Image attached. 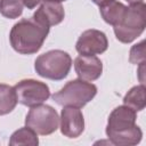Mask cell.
<instances>
[{
    "label": "cell",
    "instance_id": "5bb4252c",
    "mask_svg": "<svg viewBox=\"0 0 146 146\" xmlns=\"http://www.w3.org/2000/svg\"><path fill=\"white\" fill-rule=\"evenodd\" d=\"M17 103V96L14 87L0 83V115H6L13 112Z\"/></svg>",
    "mask_w": 146,
    "mask_h": 146
},
{
    "label": "cell",
    "instance_id": "277c9868",
    "mask_svg": "<svg viewBox=\"0 0 146 146\" xmlns=\"http://www.w3.org/2000/svg\"><path fill=\"white\" fill-rule=\"evenodd\" d=\"M97 95V87L82 79L68 81L62 89L51 97L60 106H73L81 108L94 99Z\"/></svg>",
    "mask_w": 146,
    "mask_h": 146
},
{
    "label": "cell",
    "instance_id": "4fadbf2b",
    "mask_svg": "<svg viewBox=\"0 0 146 146\" xmlns=\"http://www.w3.org/2000/svg\"><path fill=\"white\" fill-rule=\"evenodd\" d=\"M123 104L131 107L136 112L143 111L146 106V88L145 84L132 87L123 97Z\"/></svg>",
    "mask_w": 146,
    "mask_h": 146
},
{
    "label": "cell",
    "instance_id": "2e32d148",
    "mask_svg": "<svg viewBox=\"0 0 146 146\" xmlns=\"http://www.w3.org/2000/svg\"><path fill=\"white\" fill-rule=\"evenodd\" d=\"M25 0H1L0 14L9 19L18 18L23 14Z\"/></svg>",
    "mask_w": 146,
    "mask_h": 146
},
{
    "label": "cell",
    "instance_id": "6da1fadb",
    "mask_svg": "<svg viewBox=\"0 0 146 146\" xmlns=\"http://www.w3.org/2000/svg\"><path fill=\"white\" fill-rule=\"evenodd\" d=\"M49 30L50 27L40 24L33 17L23 18L10 30V46L18 54L33 55L42 48Z\"/></svg>",
    "mask_w": 146,
    "mask_h": 146
},
{
    "label": "cell",
    "instance_id": "30bf717a",
    "mask_svg": "<svg viewBox=\"0 0 146 146\" xmlns=\"http://www.w3.org/2000/svg\"><path fill=\"white\" fill-rule=\"evenodd\" d=\"M73 64L79 79L88 82L99 79L103 73V63L97 56L80 55L74 59Z\"/></svg>",
    "mask_w": 146,
    "mask_h": 146
},
{
    "label": "cell",
    "instance_id": "52a82bcc",
    "mask_svg": "<svg viewBox=\"0 0 146 146\" xmlns=\"http://www.w3.org/2000/svg\"><path fill=\"white\" fill-rule=\"evenodd\" d=\"M17 102L24 106L33 107L43 104L50 97V89L47 83L34 79H24L14 86Z\"/></svg>",
    "mask_w": 146,
    "mask_h": 146
},
{
    "label": "cell",
    "instance_id": "44dd1931",
    "mask_svg": "<svg viewBox=\"0 0 146 146\" xmlns=\"http://www.w3.org/2000/svg\"><path fill=\"white\" fill-rule=\"evenodd\" d=\"M127 2H129L130 5H132V3H137V2H143L144 0H125Z\"/></svg>",
    "mask_w": 146,
    "mask_h": 146
},
{
    "label": "cell",
    "instance_id": "d6986e66",
    "mask_svg": "<svg viewBox=\"0 0 146 146\" xmlns=\"http://www.w3.org/2000/svg\"><path fill=\"white\" fill-rule=\"evenodd\" d=\"M41 1H44V2H58V3H60V2H63L65 0H41Z\"/></svg>",
    "mask_w": 146,
    "mask_h": 146
},
{
    "label": "cell",
    "instance_id": "ffe728a7",
    "mask_svg": "<svg viewBox=\"0 0 146 146\" xmlns=\"http://www.w3.org/2000/svg\"><path fill=\"white\" fill-rule=\"evenodd\" d=\"M91 1H92L94 3H96V5L99 6V5H102L103 2H105V1H107V0H91Z\"/></svg>",
    "mask_w": 146,
    "mask_h": 146
},
{
    "label": "cell",
    "instance_id": "7402d4cb",
    "mask_svg": "<svg viewBox=\"0 0 146 146\" xmlns=\"http://www.w3.org/2000/svg\"><path fill=\"white\" fill-rule=\"evenodd\" d=\"M0 1H1V0H0Z\"/></svg>",
    "mask_w": 146,
    "mask_h": 146
},
{
    "label": "cell",
    "instance_id": "7a4b0ae2",
    "mask_svg": "<svg viewBox=\"0 0 146 146\" xmlns=\"http://www.w3.org/2000/svg\"><path fill=\"white\" fill-rule=\"evenodd\" d=\"M146 27V6L143 2L132 3L125 8L120 22L113 26L116 39L122 43H131Z\"/></svg>",
    "mask_w": 146,
    "mask_h": 146
},
{
    "label": "cell",
    "instance_id": "7c38bea8",
    "mask_svg": "<svg viewBox=\"0 0 146 146\" xmlns=\"http://www.w3.org/2000/svg\"><path fill=\"white\" fill-rule=\"evenodd\" d=\"M127 6L117 0H107L99 5V13L105 23L114 26L122 18Z\"/></svg>",
    "mask_w": 146,
    "mask_h": 146
},
{
    "label": "cell",
    "instance_id": "ba28073f",
    "mask_svg": "<svg viewBox=\"0 0 146 146\" xmlns=\"http://www.w3.org/2000/svg\"><path fill=\"white\" fill-rule=\"evenodd\" d=\"M108 48V40L104 32L95 29L86 30L79 36L75 49L80 55L96 56L105 52Z\"/></svg>",
    "mask_w": 146,
    "mask_h": 146
},
{
    "label": "cell",
    "instance_id": "8fae6325",
    "mask_svg": "<svg viewBox=\"0 0 146 146\" xmlns=\"http://www.w3.org/2000/svg\"><path fill=\"white\" fill-rule=\"evenodd\" d=\"M32 17L40 24L50 27L63 22L65 17V10L62 3L43 1Z\"/></svg>",
    "mask_w": 146,
    "mask_h": 146
},
{
    "label": "cell",
    "instance_id": "3957f363",
    "mask_svg": "<svg viewBox=\"0 0 146 146\" xmlns=\"http://www.w3.org/2000/svg\"><path fill=\"white\" fill-rule=\"evenodd\" d=\"M71 67L72 58L70 54L60 49L49 50L38 56L34 62V70L36 74L54 81L65 79L70 73Z\"/></svg>",
    "mask_w": 146,
    "mask_h": 146
},
{
    "label": "cell",
    "instance_id": "ac0fdd59",
    "mask_svg": "<svg viewBox=\"0 0 146 146\" xmlns=\"http://www.w3.org/2000/svg\"><path fill=\"white\" fill-rule=\"evenodd\" d=\"M40 2L41 0H25V7H27V9H33Z\"/></svg>",
    "mask_w": 146,
    "mask_h": 146
},
{
    "label": "cell",
    "instance_id": "9a60e30c",
    "mask_svg": "<svg viewBox=\"0 0 146 146\" xmlns=\"http://www.w3.org/2000/svg\"><path fill=\"white\" fill-rule=\"evenodd\" d=\"M39 144V138L38 133L32 130L29 127H23L13 132L9 139V145L11 146H17V145H32L36 146Z\"/></svg>",
    "mask_w": 146,
    "mask_h": 146
},
{
    "label": "cell",
    "instance_id": "8992f818",
    "mask_svg": "<svg viewBox=\"0 0 146 146\" xmlns=\"http://www.w3.org/2000/svg\"><path fill=\"white\" fill-rule=\"evenodd\" d=\"M25 125L34 130L38 135L48 136L58 129L59 116L52 106L40 104L31 107L25 117Z\"/></svg>",
    "mask_w": 146,
    "mask_h": 146
},
{
    "label": "cell",
    "instance_id": "e0dca14e",
    "mask_svg": "<svg viewBox=\"0 0 146 146\" xmlns=\"http://www.w3.org/2000/svg\"><path fill=\"white\" fill-rule=\"evenodd\" d=\"M129 60L132 64L140 65L145 63L146 56H145V41H140L136 44H133L129 52Z\"/></svg>",
    "mask_w": 146,
    "mask_h": 146
},
{
    "label": "cell",
    "instance_id": "9c48e42d",
    "mask_svg": "<svg viewBox=\"0 0 146 146\" xmlns=\"http://www.w3.org/2000/svg\"><path fill=\"white\" fill-rule=\"evenodd\" d=\"M60 132L67 138H78L84 130V119L80 108L64 106L59 117Z\"/></svg>",
    "mask_w": 146,
    "mask_h": 146
},
{
    "label": "cell",
    "instance_id": "5b68a950",
    "mask_svg": "<svg viewBox=\"0 0 146 146\" xmlns=\"http://www.w3.org/2000/svg\"><path fill=\"white\" fill-rule=\"evenodd\" d=\"M137 112L127 105L115 107L107 120L106 136L108 140H117L128 137L137 128Z\"/></svg>",
    "mask_w": 146,
    "mask_h": 146
}]
</instances>
